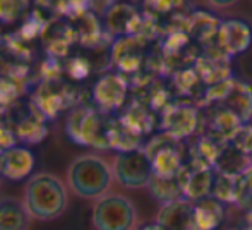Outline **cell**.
Segmentation results:
<instances>
[{
	"label": "cell",
	"mask_w": 252,
	"mask_h": 230,
	"mask_svg": "<svg viewBox=\"0 0 252 230\" xmlns=\"http://www.w3.org/2000/svg\"><path fill=\"white\" fill-rule=\"evenodd\" d=\"M179 179L184 186V196L189 201H201L211 196L213 186H215L216 173L215 168L209 165L201 164L199 167L189 168L184 165L182 170L179 172Z\"/></svg>",
	"instance_id": "cell-14"
},
{
	"label": "cell",
	"mask_w": 252,
	"mask_h": 230,
	"mask_svg": "<svg viewBox=\"0 0 252 230\" xmlns=\"http://www.w3.org/2000/svg\"><path fill=\"white\" fill-rule=\"evenodd\" d=\"M194 69L197 70L204 86H211V84L232 79V74H230V59L226 55H223L216 47H213L206 54H201L199 59L194 64Z\"/></svg>",
	"instance_id": "cell-16"
},
{
	"label": "cell",
	"mask_w": 252,
	"mask_h": 230,
	"mask_svg": "<svg viewBox=\"0 0 252 230\" xmlns=\"http://www.w3.org/2000/svg\"><path fill=\"white\" fill-rule=\"evenodd\" d=\"M180 146H182L180 141L173 139L165 132L153 137L150 143L144 146V151L151 158L153 173H158V175H179V172L184 167L182 148Z\"/></svg>",
	"instance_id": "cell-6"
},
{
	"label": "cell",
	"mask_w": 252,
	"mask_h": 230,
	"mask_svg": "<svg viewBox=\"0 0 252 230\" xmlns=\"http://www.w3.org/2000/svg\"><path fill=\"white\" fill-rule=\"evenodd\" d=\"M14 127L17 141L26 144H38L48 136V126L45 124V117L31 105V112L23 114L17 120L10 122Z\"/></svg>",
	"instance_id": "cell-19"
},
{
	"label": "cell",
	"mask_w": 252,
	"mask_h": 230,
	"mask_svg": "<svg viewBox=\"0 0 252 230\" xmlns=\"http://www.w3.org/2000/svg\"><path fill=\"white\" fill-rule=\"evenodd\" d=\"M24 79L14 76L10 72L0 74V108L5 110L9 107H14L21 95L24 93L26 86H24Z\"/></svg>",
	"instance_id": "cell-27"
},
{
	"label": "cell",
	"mask_w": 252,
	"mask_h": 230,
	"mask_svg": "<svg viewBox=\"0 0 252 230\" xmlns=\"http://www.w3.org/2000/svg\"><path fill=\"white\" fill-rule=\"evenodd\" d=\"M251 165V157L246 155L244 151H240L239 148L233 143H226L220 148L218 155L215 158V164H213V168H215L218 173L221 175H228V177H239L242 173H246Z\"/></svg>",
	"instance_id": "cell-20"
},
{
	"label": "cell",
	"mask_w": 252,
	"mask_h": 230,
	"mask_svg": "<svg viewBox=\"0 0 252 230\" xmlns=\"http://www.w3.org/2000/svg\"><path fill=\"white\" fill-rule=\"evenodd\" d=\"M72 24H74V28H76L77 41H79L84 48L93 50V48L101 47V41H103V36H105L106 30L101 26L100 19H98V16L93 10L86 12L84 16L77 17V19H74Z\"/></svg>",
	"instance_id": "cell-23"
},
{
	"label": "cell",
	"mask_w": 252,
	"mask_h": 230,
	"mask_svg": "<svg viewBox=\"0 0 252 230\" xmlns=\"http://www.w3.org/2000/svg\"><path fill=\"white\" fill-rule=\"evenodd\" d=\"M225 217L223 203L213 196L194 204V230H215Z\"/></svg>",
	"instance_id": "cell-24"
},
{
	"label": "cell",
	"mask_w": 252,
	"mask_h": 230,
	"mask_svg": "<svg viewBox=\"0 0 252 230\" xmlns=\"http://www.w3.org/2000/svg\"><path fill=\"white\" fill-rule=\"evenodd\" d=\"M129 83L119 72H106L94 83L91 90V98L98 110L112 115L126 105Z\"/></svg>",
	"instance_id": "cell-8"
},
{
	"label": "cell",
	"mask_w": 252,
	"mask_h": 230,
	"mask_svg": "<svg viewBox=\"0 0 252 230\" xmlns=\"http://www.w3.org/2000/svg\"><path fill=\"white\" fill-rule=\"evenodd\" d=\"M211 107L215 108V112L209 115L206 136L221 144L232 143L244 122L233 112H230L228 108L223 107V105H211Z\"/></svg>",
	"instance_id": "cell-18"
},
{
	"label": "cell",
	"mask_w": 252,
	"mask_h": 230,
	"mask_svg": "<svg viewBox=\"0 0 252 230\" xmlns=\"http://www.w3.org/2000/svg\"><path fill=\"white\" fill-rule=\"evenodd\" d=\"M221 21L216 19L213 14L197 10L189 19V34L194 43L201 47H208L209 43H215Z\"/></svg>",
	"instance_id": "cell-22"
},
{
	"label": "cell",
	"mask_w": 252,
	"mask_h": 230,
	"mask_svg": "<svg viewBox=\"0 0 252 230\" xmlns=\"http://www.w3.org/2000/svg\"><path fill=\"white\" fill-rule=\"evenodd\" d=\"M113 179V168L98 155L77 157L67 170L69 189L83 199H100L108 193Z\"/></svg>",
	"instance_id": "cell-2"
},
{
	"label": "cell",
	"mask_w": 252,
	"mask_h": 230,
	"mask_svg": "<svg viewBox=\"0 0 252 230\" xmlns=\"http://www.w3.org/2000/svg\"><path fill=\"white\" fill-rule=\"evenodd\" d=\"M232 230H233V229H232Z\"/></svg>",
	"instance_id": "cell-40"
},
{
	"label": "cell",
	"mask_w": 252,
	"mask_h": 230,
	"mask_svg": "<svg viewBox=\"0 0 252 230\" xmlns=\"http://www.w3.org/2000/svg\"><path fill=\"white\" fill-rule=\"evenodd\" d=\"M173 83H175V86L179 88L182 95H196L197 88L202 84V81L194 67H187V69H182L175 74Z\"/></svg>",
	"instance_id": "cell-31"
},
{
	"label": "cell",
	"mask_w": 252,
	"mask_h": 230,
	"mask_svg": "<svg viewBox=\"0 0 252 230\" xmlns=\"http://www.w3.org/2000/svg\"><path fill=\"white\" fill-rule=\"evenodd\" d=\"M144 24V14L127 2L110 3L105 10V30L110 36H137Z\"/></svg>",
	"instance_id": "cell-9"
},
{
	"label": "cell",
	"mask_w": 252,
	"mask_h": 230,
	"mask_svg": "<svg viewBox=\"0 0 252 230\" xmlns=\"http://www.w3.org/2000/svg\"><path fill=\"white\" fill-rule=\"evenodd\" d=\"M91 222L94 230H136L137 210L127 196L106 193L94 201Z\"/></svg>",
	"instance_id": "cell-4"
},
{
	"label": "cell",
	"mask_w": 252,
	"mask_h": 230,
	"mask_svg": "<svg viewBox=\"0 0 252 230\" xmlns=\"http://www.w3.org/2000/svg\"><path fill=\"white\" fill-rule=\"evenodd\" d=\"M65 70L72 79H84L91 72V62L86 57H72L65 62Z\"/></svg>",
	"instance_id": "cell-32"
},
{
	"label": "cell",
	"mask_w": 252,
	"mask_h": 230,
	"mask_svg": "<svg viewBox=\"0 0 252 230\" xmlns=\"http://www.w3.org/2000/svg\"><path fill=\"white\" fill-rule=\"evenodd\" d=\"M232 143L235 144L240 151H244V153L251 157V153H252V126L249 122L242 124V127H240L239 132L235 134Z\"/></svg>",
	"instance_id": "cell-33"
},
{
	"label": "cell",
	"mask_w": 252,
	"mask_h": 230,
	"mask_svg": "<svg viewBox=\"0 0 252 230\" xmlns=\"http://www.w3.org/2000/svg\"><path fill=\"white\" fill-rule=\"evenodd\" d=\"M120 120L129 129H132L136 134H139L141 137L153 129L151 110H148V107H144V105H132L126 114L120 117Z\"/></svg>",
	"instance_id": "cell-28"
},
{
	"label": "cell",
	"mask_w": 252,
	"mask_h": 230,
	"mask_svg": "<svg viewBox=\"0 0 252 230\" xmlns=\"http://www.w3.org/2000/svg\"><path fill=\"white\" fill-rule=\"evenodd\" d=\"M113 177L120 186L127 189H141L148 187L153 177L151 158L144 148L122 151L113 160Z\"/></svg>",
	"instance_id": "cell-5"
},
{
	"label": "cell",
	"mask_w": 252,
	"mask_h": 230,
	"mask_svg": "<svg viewBox=\"0 0 252 230\" xmlns=\"http://www.w3.org/2000/svg\"><path fill=\"white\" fill-rule=\"evenodd\" d=\"M156 222L166 230H194V203L182 197L163 204Z\"/></svg>",
	"instance_id": "cell-17"
},
{
	"label": "cell",
	"mask_w": 252,
	"mask_h": 230,
	"mask_svg": "<svg viewBox=\"0 0 252 230\" xmlns=\"http://www.w3.org/2000/svg\"><path fill=\"white\" fill-rule=\"evenodd\" d=\"M139 230H166L165 227L158 224V222H153V224H148V225H143Z\"/></svg>",
	"instance_id": "cell-36"
},
{
	"label": "cell",
	"mask_w": 252,
	"mask_h": 230,
	"mask_svg": "<svg viewBox=\"0 0 252 230\" xmlns=\"http://www.w3.org/2000/svg\"><path fill=\"white\" fill-rule=\"evenodd\" d=\"M252 45V26L244 19H226L220 24L215 47L228 59L240 55Z\"/></svg>",
	"instance_id": "cell-11"
},
{
	"label": "cell",
	"mask_w": 252,
	"mask_h": 230,
	"mask_svg": "<svg viewBox=\"0 0 252 230\" xmlns=\"http://www.w3.org/2000/svg\"><path fill=\"white\" fill-rule=\"evenodd\" d=\"M182 5L184 0H146L144 2V16L151 17L158 23L161 17L173 16Z\"/></svg>",
	"instance_id": "cell-30"
},
{
	"label": "cell",
	"mask_w": 252,
	"mask_h": 230,
	"mask_svg": "<svg viewBox=\"0 0 252 230\" xmlns=\"http://www.w3.org/2000/svg\"><path fill=\"white\" fill-rule=\"evenodd\" d=\"M3 43H5V38H3V33H2V26H0V48L3 47Z\"/></svg>",
	"instance_id": "cell-37"
},
{
	"label": "cell",
	"mask_w": 252,
	"mask_h": 230,
	"mask_svg": "<svg viewBox=\"0 0 252 230\" xmlns=\"http://www.w3.org/2000/svg\"><path fill=\"white\" fill-rule=\"evenodd\" d=\"M74 90L69 83L57 79H43L33 98V105L45 119H55L65 108L74 105Z\"/></svg>",
	"instance_id": "cell-7"
},
{
	"label": "cell",
	"mask_w": 252,
	"mask_h": 230,
	"mask_svg": "<svg viewBox=\"0 0 252 230\" xmlns=\"http://www.w3.org/2000/svg\"><path fill=\"white\" fill-rule=\"evenodd\" d=\"M221 105L247 124L252 117V86L246 81L233 79L232 90Z\"/></svg>",
	"instance_id": "cell-21"
},
{
	"label": "cell",
	"mask_w": 252,
	"mask_h": 230,
	"mask_svg": "<svg viewBox=\"0 0 252 230\" xmlns=\"http://www.w3.org/2000/svg\"><path fill=\"white\" fill-rule=\"evenodd\" d=\"M30 218L23 201L16 197L0 199V230H26Z\"/></svg>",
	"instance_id": "cell-25"
},
{
	"label": "cell",
	"mask_w": 252,
	"mask_h": 230,
	"mask_svg": "<svg viewBox=\"0 0 252 230\" xmlns=\"http://www.w3.org/2000/svg\"><path fill=\"white\" fill-rule=\"evenodd\" d=\"M30 0H0V24H12L30 12Z\"/></svg>",
	"instance_id": "cell-29"
},
{
	"label": "cell",
	"mask_w": 252,
	"mask_h": 230,
	"mask_svg": "<svg viewBox=\"0 0 252 230\" xmlns=\"http://www.w3.org/2000/svg\"><path fill=\"white\" fill-rule=\"evenodd\" d=\"M113 117L96 107H76L67 117V136L72 143L94 150H112L110 131Z\"/></svg>",
	"instance_id": "cell-3"
},
{
	"label": "cell",
	"mask_w": 252,
	"mask_h": 230,
	"mask_svg": "<svg viewBox=\"0 0 252 230\" xmlns=\"http://www.w3.org/2000/svg\"><path fill=\"white\" fill-rule=\"evenodd\" d=\"M240 180V201L252 197V167L239 177Z\"/></svg>",
	"instance_id": "cell-34"
},
{
	"label": "cell",
	"mask_w": 252,
	"mask_h": 230,
	"mask_svg": "<svg viewBox=\"0 0 252 230\" xmlns=\"http://www.w3.org/2000/svg\"><path fill=\"white\" fill-rule=\"evenodd\" d=\"M144 47L146 41L139 36H122L113 41L110 59L119 74H134L141 70L144 62Z\"/></svg>",
	"instance_id": "cell-13"
},
{
	"label": "cell",
	"mask_w": 252,
	"mask_h": 230,
	"mask_svg": "<svg viewBox=\"0 0 252 230\" xmlns=\"http://www.w3.org/2000/svg\"><path fill=\"white\" fill-rule=\"evenodd\" d=\"M201 117L199 110L192 105L172 103L161 114V129L165 134L177 141L194 136L199 129Z\"/></svg>",
	"instance_id": "cell-10"
},
{
	"label": "cell",
	"mask_w": 252,
	"mask_h": 230,
	"mask_svg": "<svg viewBox=\"0 0 252 230\" xmlns=\"http://www.w3.org/2000/svg\"><path fill=\"white\" fill-rule=\"evenodd\" d=\"M151 196L161 204L172 203V201L182 199L184 186L180 182L179 175H158L153 173L150 184H148Z\"/></svg>",
	"instance_id": "cell-26"
},
{
	"label": "cell",
	"mask_w": 252,
	"mask_h": 230,
	"mask_svg": "<svg viewBox=\"0 0 252 230\" xmlns=\"http://www.w3.org/2000/svg\"><path fill=\"white\" fill-rule=\"evenodd\" d=\"M28 215L34 220L48 222L62 217L69 204V191L60 177L41 172L30 177L23 194Z\"/></svg>",
	"instance_id": "cell-1"
},
{
	"label": "cell",
	"mask_w": 252,
	"mask_h": 230,
	"mask_svg": "<svg viewBox=\"0 0 252 230\" xmlns=\"http://www.w3.org/2000/svg\"><path fill=\"white\" fill-rule=\"evenodd\" d=\"M36 158L26 146H12L0 155V177L10 182H21L33 173Z\"/></svg>",
	"instance_id": "cell-15"
},
{
	"label": "cell",
	"mask_w": 252,
	"mask_h": 230,
	"mask_svg": "<svg viewBox=\"0 0 252 230\" xmlns=\"http://www.w3.org/2000/svg\"><path fill=\"white\" fill-rule=\"evenodd\" d=\"M251 165H252V153H251Z\"/></svg>",
	"instance_id": "cell-38"
},
{
	"label": "cell",
	"mask_w": 252,
	"mask_h": 230,
	"mask_svg": "<svg viewBox=\"0 0 252 230\" xmlns=\"http://www.w3.org/2000/svg\"><path fill=\"white\" fill-rule=\"evenodd\" d=\"M209 2L216 7H230V5H233L237 0H209Z\"/></svg>",
	"instance_id": "cell-35"
},
{
	"label": "cell",
	"mask_w": 252,
	"mask_h": 230,
	"mask_svg": "<svg viewBox=\"0 0 252 230\" xmlns=\"http://www.w3.org/2000/svg\"><path fill=\"white\" fill-rule=\"evenodd\" d=\"M249 230H252V229H249Z\"/></svg>",
	"instance_id": "cell-39"
},
{
	"label": "cell",
	"mask_w": 252,
	"mask_h": 230,
	"mask_svg": "<svg viewBox=\"0 0 252 230\" xmlns=\"http://www.w3.org/2000/svg\"><path fill=\"white\" fill-rule=\"evenodd\" d=\"M41 41H43L48 57L52 59L67 57L69 48L74 43H79L72 21L65 17H55L50 23H47L43 34H41Z\"/></svg>",
	"instance_id": "cell-12"
}]
</instances>
